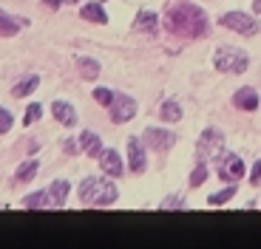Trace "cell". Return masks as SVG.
<instances>
[{
	"instance_id": "27",
	"label": "cell",
	"mask_w": 261,
	"mask_h": 249,
	"mask_svg": "<svg viewBox=\"0 0 261 249\" xmlns=\"http://www.w3.org/2000/svg\"><path fill=\"white\" fill-rule=\"evenodd\" d=\"M12 122H14L12 113H9L6 108H0V133H9V131H12Z\"/></svg>"
},
{
	"instance_id": "30",
	"label": "cell",
	"mask_w": 261,
	"mask_h": 249,
	"mask_svg": "<svg viewBox=\"0 0 261 249\" xmlns=\"http://www.w3.org/2000/svg\"><path fill=\"white\" fill-rule=\"evenodd\" d=\"M65 153H68V156H74V153H80V150H77V142H65Z\"/></svg>"
},
{
	"instance_id": "11",
	"label": "cell",
	"mask_w": 261,
	"mask_h": 249,
	"mask_svg": "<svg viewBox=\"0 0 261 249\" xmlns=\"http://www.w3.org/2000/svg\"><path fill=\"white\" fill-rule=\"evenodd\" d=\"M99 167H102V173H108L111 178L122 176V159H119L117 150H102V156H99Z\"/></svg>"
},
{
	"instance_id": "23",
	"label": "cell",
	"mask_w": 261,
	"mask_h": 249,
	"mask_svg": "<svg viewBox=\"0 0 261 249\" xmlns=\"http://www.w3.org/2000/svg\"><path fill=\"white\" fill-rule=\"evenodd\" d=\"M233 196H236V187L230 184V187H224L222 193H216V196H210V198H207V204H210V207H219V204H227Z\"/></svg>"
},
{
	"instance_id": "25",
	"label": "cell",
	"mask_w": 261,
	"mask_h": 249,
	"mask_svg": "<svg viewBox=\"0 0 261 249\" xmlns=\"http://www.w3.org/2000/svg\"><path fill=\"white\" fill-rule=\"evenodd\" d=\"M40 116H43V108H40L37 102H34V105H29V108H26V116H23V122H26V128H29V124H34Z\"/></svg>"
},
{
	"instance_id": "5",
	"label": "cell",
	"mask_w": 261,
	"mask_h": 249,
	"mask_svg": "<svg viewBox=\"0 0 261 249\" xmlns=\"http://www.w3.org/2000/svg\"><path fill=\"white\" fill-rule=\"evenodd\" d=\"M108 111H111V122L125 124L137 116V102L130 97H125V94H114V102L108 105Z\"/></svg>"
},
{
	"instance_id": "29",
	"label": "cell",
	"mask_w": 261,
	"mask_h": 249,
	"mask_svg": "<svg viewBox=\"0 0 261 249\" xmlns=\"http://www.w3.org/2000/svg\"><path fill=\"white\" fill-rule=\"evenodd\" d=\"M250 181H253V184H261V162H255L253 173H250Z\"/></svg>"
},
{
	"instance_id": "32",
	"label": "cell",
	"mask_w": 261,
	"mask_h": 249,
	"mask_svg": "<svg viewBox=\"0 0 261 249\" xmlns=\"http://www.w3.org/2000/svg\"><path fill=\"white\" fill-rule=\"evenodd\" d=\"M46 3H48L51 9H57V6H60V0H46Z\"/></svg>"
},
{
	"instance_id": "4",
	"label": "cell",
	"mask_w": 261,
	"mask_h": 249,
	"mask_svg": "<svg viewBox=\"0 0 261 249\" xmlns=\"http://www.w3.org/2000/svg\"><path fill=\"white\" fill-rule=\"evenodd\" d=\"M222 26L224 28H233V32L244 34V37H253V34H258V20L250 17V14H242V12H227L222 17Z\"/></svg>"
},
{
	"instance_id": "1",
	"label": "cell",
	"mask_w": 261,
	"mask_h": 249,
	"mask_svg": "<svg viewBox=\"0 0 261 249\" xmlns=\"http://www.w3.org/2000/svg\"><path fill=\"white\" fill-rule=\"evenodd\" d=\"M165 28L176 37H202L207 32V17L199 6H193L188 0H176L173 6H168Z\"/></svg>"
},
{
	"instance_id": "20",
	"label": "cell",
	"mask_w": 261,
	"mask_h": 249,
	"mask_svg": "<svg viewBox=\"0 0 261 249\" xmlns=\"http://www.w3.org/2000/svg\"><path fill=\"white\" fill-rule=\"evenodd\" d=\"M37 85H40V77H26L23 82H20V85H14V88H12V94H14L17 99H20V97H29V94H32Z\"/></svg>"
},
{
	"instance_id": "10",
	"label": "cell",
	"mask_w": 261,
	"mask_h": 249,
	"mask_svg": "<svg viewBox=\"0 0 261 249\" xmlns=\"http://www.w3.org/2000/svg\"><path fill=\"white\" fill-rule=\"evenodd\" d=\"M51 113L63 128H74V124H77V111H74V105H68V102H63V99L51 105Z\"/></svg>"
},
{
	"instance_id": "7",
	"label": "cell",
	"mask_w": 261,
	"mask_h": 249,
	"mask_svg": "<svg viewBox=\"0 0 261 249\" xmlns=\"http://www.w3.org/2000/svg\"><path fill=\"white\" fill-rule=\"evenodd\" d=\"M142 142H145L148 150H159V153H162V150H168L176 139H173V133H170V131H162V128H148V131L142 133Z\"/></svg>"
},
{
	"instance_id": "16",
	"label": "cell",
	"mask_w": 261,
	"mask_h": 249,
	"mask_svg": "<svg viewBox=\"0 0 261 249\" xmlns=\"http://www.w3.org/2000/svg\"><path fill=\"white\" fill-rule=\"evenodd\" d=\"M80 14H83V20H88V23H105V20H108V14H105V9L99 6V3H85V6L80 9Z\"/></svg>"
},
{
	"instance_id": "19",
	"label": "cell",
	"mask_w": 261,
	"mask_h": 249,
	"mask_svg": "<svg viewBox=\"0 0 261 249\" xmlns=\"http://www.w3.org/2000/svg\"><path fill=\"white\" fill-rule=\"evenodd\" d=\"M17 28H20V23L17 20H12L3 9H0V37H14L17 34Z\"/></svg>"
},
{
	"instance_id": "12",
	"label": "cell",
	"mask_w": 261,
	"mask_h": 249,
	"mask_svg": "<svg viewBox=\"0 0 261 249\" xmlns=\"http://www.w3.org/2000/svg\"><path fill=\"white\" fill-rule=\"evenodd\" d=\"M233 105L242 108V111H255L258 108V94L253 91V88H239L233 97Z\"/></svg>"
},
{
	"instance_id": "3",
	"label": "cell",
	"mask_w": 261,
	"mask_h": 249,
	"mask_svg": "<svg viewBox=\"0 0 261 249\" xmlns=\"http://www.w3.org/2000/svg\"><path fill=\"white\" fill-rule=\"evenodd\" d=\"M213 66L222 74H242V71H247V54L239 51V48L222 46L213 54Z\"/></svg>"
},
{
	"instance_id": "31",
	"label": "cell",
	"mask_w": 261,
	"mask_h": 249,
	"mask_svg": "<svg viewBox=\"0 0 261 249\" xmlns=\"http://www.w3.org/2000/svg\"><path fill=\"white\" fill-rule=\"evenodd\" d=\"M253 12L261 14V0H253Z\"/></svg>"
},
{
	"instance_id": "17",
	"label": "cell",
	"mask_w": 261,
	"mask_h": 249,
	"mask_svg": "<svg viewBox=\"0 0 261 249\" xmlns=\"http://www.w3.org/2000/svg\"><path fill=\"white\" fill-rule=\"evenodd\" d=\"M37 167H40V164L34 162V159H29V162H23V164L17 167V173H14V181H17V184H26V181H32V178L37 176Z\"/></svg>"
},
{
	"instance_id": "22",
	"label": "cell",
	"mask_w": 261,
	"mask_h": 249,
	"mask_svg": "<svg viewBox=\"0 0 261 249\" xmlns=\"http://www.w3.org/2000/svg\"><path fill=\"white\" fill-rule=\"evenodd\" d=\"M159 116H162L165 122H179V119H182V111H179L176 102H165L162 111H159Z\"/></svg>"
},
{
	"instance_id": "28",
	"label": "cell",
	"mask_w": 261,
	"mask_h": 249,
	"mask_svg": "<svg viewBox=\"0 0 261 249\" xmlns=\"http://www.w3.org/2000/svg\"><path fill=\"white\" fill-rule=\"evenodd\" d=\"M176 207H182V198H165L162 201V210H176Z\"/></svg>"
},
{
	"instance_id": "2",
	"label": "cell",
	"mask_w": 261,
	"mask_h": 249,
	"mask_svg": "<svg viewBox=\"0 0 261 249\" xmlns=\"http://www.w3.org/2000/svg\"><path fill=\"white\" fill-rule=\"evenodd\" d=\"M117 187H114L111 178H102V176H88L83 178L80 184V201L85 207H108V204L117 201Z\"/></svg>"
},
{
	"instance_id": "13",
	"label": "cell",
	"mask_w": 261,
	"mask_h": 249,
	"mask_svg": "<svg viewBox=\"0 0 261 249\" xmlns=\"http://www.w3.org/2000/svg\"><path fill=\"white\" fill-rule=\"evenodd\" d=\"M80 147H83L85 153L91 159H99L102 156V142H99V136L97 133H91V131H83L80 133Z\"/></svg>"
},
{
	"instance_id": "9",
	"label": "cell",
	"mask_w": 261,
	"mask_h": 249,
	"mask_svg": "<svg viewBox=\"0 0 261 249\" xmlns=\"http://www.w3.org/2000/svg\"><path fill=\"white\" fill-rule=\"evenodd\" d=\"M128 162H130V173H142L145 170V147L137 136L128 139Z\"/></svg>"
},
{
	"instance_id": "21",
	"label": "cell",
	"mask_w": 261,
	"mask_h": 249,
	"mask_svg": "<svg viewBox=\"0 0 261 249\" xmlns=\"http://www.w3.org/2000/svg\"><path fill=\"white\" fill-rule=\"evenodd\" d=\"M137 28H142V32H148V34H156V14H153V12H142L137 17Z\"/></svg>"
},
{
	"instance_id": "8",
	"label": "cell",
	"mask_w": 261,
	"mask_h": 249,
	"mask_svg": "<svg viewBox=\"0 0 261 249\" xmlns=\"http://www.w3.org/2000/svg\"><path fill=\"white\" fill-rule=\"evenodd\" d=\"M219 176L224 178V181H239V178L244 176V162L239 156H224L222 164H219Z\"/></svg>"
},
{
	"instance_id": "24",
	"label": "cell",
	"mask_w": 261,
	"mask_h": 249,
	"mask_svg": "<svg viewBox=\"0 0 261 249\" xmlns=\"http://www.w3.org/2000/svg\"><path fill=\"white\" fill-rule=\"evenodd\" d=\"M204 178H207V164L199 162V164H196V170L190 173V187H199V184H204Z\"/></svg>"
},
{
	"instance_id": "15",
	"label": "cell",
	"mask_w": 261,
	"mask_h": 249,
	"mask_svg": "<svg viewBox=\"0 0 261 249\" xmlns=\"http://www.w3.org/2000/svg\"><path fill=\"white\" fill-rule=\"evenodd\" d=\"M68 190H71V187H68V181H63V178H60V181H54L51 187H48V198H51V207H63L65 198H68Z\"/></svg>"
},
{
	"instance_id": "26",
	"label": "cell",
	"mask_w": 261,
	"mask_h": 249,
	"mask_svg": "<svg viewBox=\"0 0 261 249\" xmlns=\"http://www.w3.org/2000/svg\"><path fill=\"white\" fill-rule=\"evenodd\" d=\"M94 99H97L99 105L108 108V105L114 102V94H111V91H105V88H97V91H94Z\"/></svg>"
},
{
	"instance_id": "14",
	"label": "cell",
	"mask_w": 261,
	"mask_h": 249,
	"mask_svg": "<svg viewBox=\"0 0 261 249\" xmlns=\"http://www.w3.org/2000/svg\"><path fill=\"white\" fill-rule=\"evenodd\" d=\"M77 68H80V77L88 79V82H94V79L99 77V63L91 57H80L77 59Z\"/></svg>"
},
{
	"instance_id": "18",
	"label": "cell",
	"mask_w": 261,
	"mask_h": 249,
	"mask_svg": "<svg viewBox=\"0 0 261 249\" xmlns=\"http://www.w3.org/2000/svg\"><path fill=\"white\" fill-rule=\"evenodd\" d=\"M23 207H26V210H40V207H51L48 190H46V193H32V196H26V198H23Z\"/></svg>"
},
{
	"instance_id": "6",
	"label": "cell",
	"mask_w": 261,
	"mask_h": 249,
	"mask_svg": "<svg viewBox=\"0 0 261 249\" xmlns=\"http://www.w3.org/2000/svg\"><path fill=\"white\" fill-rule=\"evenodd\" d=\"M222 144H224V139H222V133L216 131V128H207V131L199 136V144H196V153H199V162H204L207 156H213V153H219L222 150Z\"/></svg>"
}]
</instances>
